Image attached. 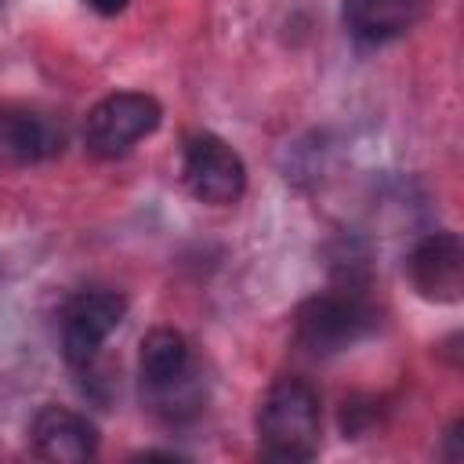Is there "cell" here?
Wrapping results in <instances>:
<instances>
[{
    "instance_id": "6da1fadb",
    "label": "cell",
    "mask_w": 464,
    "mask_h": 464,
    "mask_svg": "<svg viewBox=\"0 0 464 464\" xmlns=\"http://www.w3.org/2000/svg\"><path fill=\"white\" fill-rule=\"evenodd\" d=\"M323 402L304 377H279L257 406V442L268 460L301 464L319 453Z\"/></svg>"
},
{
    "instance_id": "7a4b0ae2",
    "label": "cell",
    "mask_w": 464,
    "mask_h": 464,
    "mask_svg": "<svg viewBox=\"0 0 464 464\" xmlns=\"http://www.w3.org/2000/svg\"><path fill=\"white\" fill-rule=\"evenodd\" d=\"M377 323L373 304L366 301L362 286L341 283L326 294H315L297 304L294 312V341L301 352L326 359L352 344H359Z\"/></svg>"
},
{
    "instance_id": "3957f363",
    "label": "cell",
    "mask_w": 464,
    "mask_h": 464,
    "mask_svg": "<svg viewBox=\"0 0 464 464\" xmlns=\"http://www.w3.org/2000/svg\"><path fill=\"white\" fill-rule=\"evenodd\" d=\"M138 377L141 392L149 395L152 410L167 420H181L185 413H196V370H192V348L185 334L170 326H156L141 337L138 352Z\"/></svg>"
},
{
    "instance_id": "277c9868",
    "label": "cell",
    "mask_w": 464,
    "mask_h": 464,
    "mask_svg": "<svg viewBox=\"0 0 464 464\" xmlns=\"http://www.w3.org/2000/svg\"><path fill=\"white\" fill-rule=\"evenodd\" d=\"M163 123V105L145 91H116L102 98L83 123L87 152L98 160H116L130 152L141 138H149Z\"/></svg>"
},
{
    "instance_id": "5b68a950",
    "label": "cell",
    "mask_w": 464,
    "mask_h": 464,
    "mask_svg": "<svg viewBox=\"0 0 464 464\" xmlns=\"http://www.w3.org/2000/svg\"><path fill=\"white\" fill-rule=\"evenodd\" d=\"M123 315H127V297L116 290H83L69 297L58 315V337H62L65 362L76 373L91 370L94 359L102 355V344L123 323Z\"/></svg>"
},
{
    "instance_id": "8992f818",
    "label": "cell",
    "mask_w": 464,
    "mask_h": 464,
    "mask_svg": "<svg viewBox=\"0 0 464 464\" xmlns=\"http://www.w3.org/2000/svg\"><path fill=\"white\" fill-rule=\"evenodd\" d=\"M181 181L199 203L228 207L246 192V163L221 134L199 130L185 141Z\"/></svg>"
},
{
    "instance_id": "52a82bcc",
    "label": "cell",
    "mask_w": 464,
    "mask_h": 464,
    "mask_svg": "<svg viewBox=\"0 0 464 464\" xmlns=\"http://www.w3.org/2000/svg\"><path fill=\"white\" fill-rule=\"evenodd\" d=\"M413 290L435 304H457L464 294V243L457 232H428L406 257Z\"/></svg>"
},
{
    "instance_id": "ba28073f",
    "label": "cell",
    "mask_w": 464,
    "mask_h": 464,
    "mask_svg": "<svg viewBox=\"0 0 464 464\" xmlns=\"http://www.w3.org/2000/svg\"><path fill=\"white\" fill-rule=\"evenodd\" d=\"M62 149L65 130L51 112L18 102L0 105V167H33Z\"/></svg>"
},
{
    "instance_id": "9c48e42d",
    "label": "cell",
    "mask_w": 464,
    "mask_h": 464,
    "mask_svg": "<svg viewBox=\"0 0 464 464\" xmlns=\"http://www.w3.org/2000/svg\"><path fill=\"white\" fill-rule=\"evenodd\" d=\"M29 442L40 460L83 464L98 457V428L69 406H40L29 424Z\"/></svg>"
},
{
    "instance_id": "30bf717a",
    "label": "cell",
    "mask_w": 464,
    "mask_h": 464,
    "mask_svg": "<svg viewBox=\"0 0 464 464\" xmlns=\"http://www.w3.org/2000/svg\"><path fill=\"white\" fill-rule=\"evenodd\" d=\"M424 11V0H344L341 4V22L352 40L366 47L392 44L406 36Z\"/></svg>"
},
{
    "instance_id": "8fae6325",
    "label": "cell",
    "mask_w": 464,
    "mask_h": 464,
    "mask_svg": "<svg viewBox=\"0 0 464 464\" xmlns=\"http://www.w3.org/2000/svg\"><path fill=\"white\" fill-rule=\"evenodd\" d=\"M94 14H102V18H116V14H123L127 11V4L130 0H83Z\"/></svg>"
},
{
    "instance_id": "7c38bea8",
    "label": "cell",
    "mask_w": 464,
    "mask_h": 464,
    "mask_svg": "<svg viewBox=\"0 0 464 464\" xmlns=\"http://www.w3.org/2000/svg\"><path fill=\"white\" fill-rule=\"evenodd\" d=\"M460 428H464V424H460V420H453V428L446 431V439H450V453H446V457H450V460H457V457H460Z\"/></svg>"
}]
</instances>
